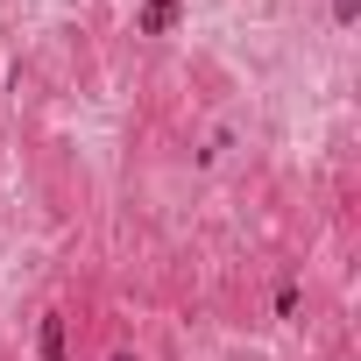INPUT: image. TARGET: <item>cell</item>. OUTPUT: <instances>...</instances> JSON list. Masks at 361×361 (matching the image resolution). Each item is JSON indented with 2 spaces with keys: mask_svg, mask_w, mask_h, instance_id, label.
<instances>
[{
  "mask_svg": "<svg viewBox=\"0 0 361 361\" xmlns=\"http://www.w3.org/2000/svg\"><path fill=\"white\" fill-rule=\"evenodd\" d=\"M177 22H185L177 0H149V8H135V29H142V36H170Z\"/></svg>",
  "mask_w": 361,
  "mask_h": 361,
  "instance_id": "6da1fadb",
  "label": "cell"
},
{
  "mask_svg": "<svg viewBox=\"0 0 361 361\" xmlns=\"http://www.w3.org/2000/svg\"><path fill=\"white\" fill-rule=\"evenodd\" d=\"M36 347H43V361H71V347H64V312H43V333H36Z\"/></svg>",
  "mask_w": 361,
  "mask_h": 361,
  "instance_id": "7a4b0ae2",
  "label": "cell"
},
{
  "mask_svg": "<svg viewBox=\"0 0 361 361\" xmlns=\"http://www.w3.org/2000/svg\"><path fill=\"white\" fill-rule=\"evenodd\" d=\"M333 15H340V22H354V15H361V0H333Z\"/></svg>",
  "mask_w": 361,
  "mask_h": 361,
  "instance_id": "3957f363",
  "label": "cell"
},
{
  "mask_svg": "<svg viewBox=\"0 0 361 361\" xmlns=\"http://www.w3.org/2000/svg\"><path fill=\"white\" fill-rule=\"evenodd\" d=\"M114 361H135V354H114Z\"/></svg>",
  "mask_w": 361,
  "mask_h": 361,
  "instance_id": "277c9868",
  "label": "cell"
}]
</instances>
